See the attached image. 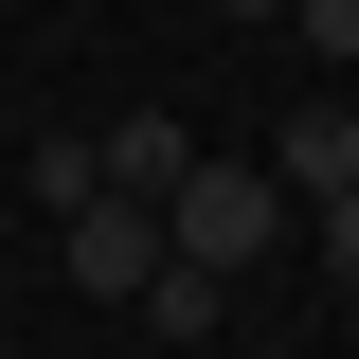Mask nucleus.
I'll use <instances>...</instances> for the list:
<instances>
[{
  "label": "nucleus",
  "instance_id": "obj_1",
  "mask_svg": "<svg viewBox=\"0 0 359 359\" xmlns=\"http://www.w3.org/2000/svg\"><path fill=\"white\" fill-rule=\"evenodd\" d=\"M269 233H287V180H269V162H180V198H162V252H180V269L233 287Z\"/></svg>",
  "mask_w": 359,
  "mask_h": 359
},
{
  "label": "nucleus",
  "instance_id": "obj_2",
  "mask_svg": "<svg viewBox=\"0 0 359 359\" xmlns=\"http://www.w3.org/2000/svg\"><path fill=\"white\" fill-rule=\"evenodd\" d=\"M54 233H72V287L90 306H144V287H162V198H72Z\"/></svg>",
  "mask_w": 359,
  "mask_h": 359
},
{
  "label": "nucleus",
  "instance_id": "obj_3",
  "mask_svg": "<svg viewBox=\"0 0 359 359\" xmlns=\"http://www.w3.org/2000/svg\"><path fill=\"white\" fill-rule=\"evenodd\" d=\"M269 180H287V198L323 216V198L359 180V126H341V108H287V144H269Z\"/></svg>",
  "mask_w": 359,
  "mask_h": 359
},
{
  "label": "nucleus",
  "instance_id": "obj_4",
  "mask_svg": "<svg viewBox=\"0 0 359 359\" xmlns=\"http://www.w3.org/2000/svg\"><path fill=\"white\" fill-rule=\"evenodd\" d=\"M180 162H198L180 108H126V126H108V198H180Z\"/></svg>",
  "mask_w": 359,
  "mask_h": 359
},
{
  "label": "nucleus",
  "instance_id": "obj_5",
  "mask_svg": "<svg viewBox=\"0 0 359 359\" xmlns=\"http://www.w3.org/2000/svg\"><path fill=\"white\" fill-rule=\"evenodd\" d=\"M144 323H162V341H216V269H180V252H162V287H144Z\"/></svg>",
  "mask_w": 359,
  "mask_h": 359
},
{
  "label": "nucleus",
  "instance_id": "obj_6",
  "mask_svg": "<svg viewBox=\"0 0 359 359\" xmlns=\"http://www.w3.org/2000/svg\"><path fill=\"white\" fill-rule=\"evenodd\" d=\"M323 269H341V287H359V180H341V198H323Z\"/></svg>",
  "mask_w": 359,
  "mask_h": 359
},
{
  "label": "nucleus",
  "instance_id": "obj_7",
  "mask_svg": "<svg viewBox=\"0 0 359 359\" xmlns=\"http://www.w3.org/2000/svg\"><path fill=\"white\" fill-rule=\"evenodd\" d=\"M306 36H323V54H359V0H306Z\"/></svg>",
  "mask_w": 359,
  "mask_h": 359
},
{
  "label": "nucleus",
  "instance_id": "obj_8",
  "mask_svg": "<svg viewBox=\"0 0 359 359\" xmlns=\"http://www.w3.org/2000/svg\"><path fill=\"white\" fill-rule=\"evenodd\" d=\"M216 18H287V0H216Z\"/></svg>",
  "mask_w": 359,
  "mask_h": 359
},
{
  "label": "nucleus",
  "instance_id": "obj_9",
  "mask_svg": "<svg viewBox=\"0 0 359 359\" xmlns=\"http://www.w3.org/2000/svg\"><path fill=\"white\" fill-rule=\"evenodd\" d=\"M341 126H359V108H341Z\"/></svg>",
  "mask_w": 359,
  "mask_h": 359
}]
</instances>
